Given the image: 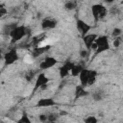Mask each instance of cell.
<instances>
[{"label":"cell","instance_id":"6da1fadb","mask_svg":"<svg viewBox=\"0 0 123 123\" xmlns=\"http://www.w3.org/2000/svg\"><path fill=\"white\" fill-rule=\"evenodd\" d=\"M95 44H96L95 55H99L101 53H104V52L110 50V48H111L107 36H99L95 41Z\"/></svg>","mask_w":123,"mask_h":123},{"label":"cell","instance_id":"7a4b0ae2","mask_svg":"<svg viewBox=\"0 0 123 123\" xmlns=\"http://www.w3.org/2000/svg\"><path fill=\"white\" fill-rule=\"evenodd\" d=\"M27 34V28L23 25H19L16 26L10 34V37H11V41L12 43H15L19 40H21Z\"/></svg>","mask_w":123,"mask_h":123},{"label":"cell","instance_id":"3957f363","mask_svg":"<svg viewBox=\"0 0 123 123\" xmlns=\"http://www.w3.org/2000/svg\"><path fill=\"white\" fill-rule=\"evenodd\" d=\"M91 12H92V16H93L95 22H97L106 17L108 11L105 6H103L101 4H95L91 7Z\"/></svg>","mask_w":123,"mask_h":123},{"label":"cell","instance_id":"277c9868","mask_svg":"<svg viewBox=\"0 0 123 123\" xmlns=\"http://www.w3.org/2000/svg\"><path fill=\"white\" fill-rule=\"evenodd\" d=\"M50 82V79L44 74V73H40L37 75V79H36V83H35V86H34V92L36 90H37L38 88H44Z\"/></svg>","mask_w":123,"mask_h":123},{"label":"cell","instance_id":"5b68a950","mask_svg":"<svg viewBox=\"0 0 123 123\" xmlns=\"http://www.w3.org/2000/svg\"><path fill=\"white\" fill-rule=\"evenodd\" d=\"M76 26H77V29H78V31H79L82 38L84 37H86V35H88L89 34V31L91 29V26L88 23H86V21L82 20V19H77Z\"/></svg>","mask_w":123,"mask_h":123},{"label":"cell","instance_id":"8992f818","mask_svg":"<svg viewBox=\"0 0 123 123\" xmlns=\"http://www.w3.org/2000/svg\"><path fill=\"white\" fill-rule=\"evenodd\" d=\"M19 57H18V54H17V51L16 49H11L9 50L5 56H4V61H5V63L7 65H11L12 63H14L16 61H18Z\"/></svg>","mask_w":123,"mask_h":123},{"label":"cell","instance_id":"52a82bcc","mask_svg":"<svg viewBox=\"0 0 123 123\" xmlns=\"http://www.w3.org/2000/svg\"><path fill=\"white\" fill-rule=\"evenodd\" d=\"M58 63V60L54 57H46L40 63H39V68L41 70H47L54 65Z\"/></svg>","mask_w":123,"mask_h":123},{"label":"cell","instance_id":"ba28073f","mask_svg":"<svg viewBox=\"0 0 123 123\" xmlns=\"http://www.w3.org/2000/svg\"><path fill=\"white\" fill-rule=\"evenodd\" d=\"M97 37H98V36L96 34H88V35H86V37H83V41L85 43V46H86V50L89 51V50L92 49V46L94 45Z\"/></svg>","mask_w":123,"mask_h":123},{"label":"cell","instance_id":"9c48e42d","mask_svg":"<svg viewBox=\"0 0 123 123\" xmlns=\"http://www.w3.org/2000/svg\"><path fill=\"white\" fill-rule=\"evenodd\" d=\"M75 63H73L72 62H69L67 61L65 63H63L60 68H59V74H60V77L61 78H65L70 72H71V69L72 67L74 66Z\"/></svg>","mask_w":123,"mask_h":123},{"label":"cell","instance_id":"30bf717a","mask_svg":"<svg viewBox=\"0 0 123 123\" xmlns=\"http://www.w3.org/2000/svg\"><path fill=\"white\" fill-rule=\"evenodd\" d=\"M57 24L58 22L56 19L51 18V17H46L41 21V29L44 31L51 30V29H54L57 26Z\"/></svg>","mask_w":123,"mask_h":123},{"label":"cell","instance_id":"8fae6325","mask_svg":"<svg viewBox=\"0 0 123 123\" xmlns=\"http://www.w3.org/2000/svg\"><path fill=\"white\" fill-rule=\"evenodd\" d=\"M56 105L57 103L53 98H41L37 103V107L38 108H48V107H54Z\"/></svg>","mask_w":123,"mask_h":123},{"label":"cell","instance_id":"7c38bea8","mask_svg":"<svg viewBox=\"0 0 123 123\" xmlns=\"http://www.w3.org/2000/svg\"><path fill=\"white\" fill-rule=\"evenodd\" d=\"M86 95H88V92L86 90V87L85 86L79 85V86H77L75 87V92H74V98H75V100H77L79 98H82V97H85Z\"/></svg>","mask_w":123,"mask_h":123},{"label":"cell","instance_id":"4fadbf2b","mask_svg":"<svg viewBox=\"0 0 123 123\" xmlns=\"http://www.w3.org/2000/svg\"><path fill=\"white\" fill-rule=\"evenodd\" d=\"M50 49V46L47 45V46H37V47H34L33 50H32V56L34 58H37L42 54H44L46 51H48Z\"/></svg>","mask_w":123,"mask_h":123},{"label":"cell","instance_id":"5bb4252c","mask_svg":"<svg viewBox=\"0 0 123 123\" xmlns=\"http://www.w3.org/2000/svg\"><path fill=\"white\" fill-rule=\"evenodd\" d=\"M88 74H89V69L85 68V69H83V71L79 75L81 86H83L85 87L87 86V85H88Z\"/></svg>","mask_w":123,"mask_h":123},{"label":"cell","instance_id":"9a60e30c","mask_svg":"<svg viewBox=\"0 0 123 123\" xmlns=\"http://www.w3.org/2000/svg\"><path fill=\"white\" fill-rule=\"evenodd\" d=\"M83 69H85V67L82 65V64H74V66L72 67L71 69V72L70 74L73 76V77H77L81 74V72L83 71Z\"/></svg>","mask_w":123,"mask_h":123},{"label":"cell","instance_id":"2e32d148","mask_svg":"<svg viewBox=\"0 0 123 123\" xmlns=\"http://www.w3.org/2000/svg\"><path fill=\"white\" fill-rule=\"evenodd\" d=\"M97 71L96 70H93V69H89V74H88V85H87V86H92L94 83H95V81H96V79H97Z\"/></svg>","mask_w":123,"mask_h":123},{"label":"cell","instance_id":"e0dca14e","mask_svg":"<svg viewBox=\"0 0 123 123\" xmlns=\"http://www.w3.org/2000/svg\"><path fill=\"white\" fill-rule=\"evenodd\" d=\"M92 97H93V99H94L95 101H102V100L104 99V97H105V93H104L103 90L97 89V90H95V91L93 92Z\"/></svg>","mask_w":123,"mask_h":123},{"label":"cell","instance_id":"ac0fdd59","mask_svg":"<svg viewBox=\"0 0 123 123\" xmlns=\"http://www.w3.org/2000/svg\"><path fill=\"white\" fill-rule=\"evenodd\" d=\"M16 123H32V121H31V119L29 118L28 114H27L26 112H23V114H22L21 117L17 120Z\"/></svg>","mask_w":123,"mask_h":123},{"label":"cell","instance_id":"d6986e66","mask_svg":"<svg viewBox=\"0 0 123 123\" xmlns=\"http://www.w3.org/2000/svg\"><path fill=\"white\" fill-rule=\"evenodd\" d=\"M76 7H77V2L76 1H68L64 4V8L66 10H69V11L74 10Z\"/></svg>","mask_w":123,"mask_h":123},{"label":"cell","instance_id":"ffe728a7","mask_svg":"<svg viewBox=\"0 0 123 123\" xmlns=\"http://www.w3.org/2000/svg\"><path fill=\"white\" fill-rule=\"evenodd\" d=\"M84 123H98V119L94 115H88L84 119Z\"/></svg>","mask_w":123,"mask_h":123},{"label":"cell","instance_id":"44dd1931","mask_svg":"<svg viewBox=\"0 0 123 123\" xmlns=\"http://www.w3.org/2000/svg\"><path fill=\"white\" fill-rule=\"evenodd\" d=\"M122 34V31H121V29L120 28H114L113 30H112V37L115 38V37H120V35Z\"/></svg>","mask_w":123,"mask_h":123},{"label":"cell","instance_id":"7402d4cb","mask_svg":"<svg viewBox=\"0 0 123 123\" xmlns=\"http://www.w3.org/2000/svg\"><path fill=\"white\" fill-rule=\"evenodd\" d=\"M34 77H35V72H34V71H31V70L28 71V72L25 74V79H26L28 82L32 81Z\"/></svg>","mask_w":123,"mask_h":123},{"label":"cell","instance_id":"603a6c76","mask_svg":"<svg viewBox=\"0 0 123 123\" xmlns=\"http://www.w3.org/2000/svg\"><path fill=\"white\" fill-rule=\"evenodd\" d=\"M58 119V115L55 113H52L50 115H48V121L47 122H55Z\"/></svg>","mask_w":123,"mask_h":123},{"label":"cell","instance_id":"cb8c5ba5","mask_svg":"<svg viewBox=\"0 0 123 123\" xmlns=\"http://www.w3.org/2000/svg\"><path fill=\"white\" fill-rule=\"evenodd\" d=\"M38 118H39L40 122H42V123H46L48 121V115H46V114H40L38 116Z\"/></svg>","mask_w":123,"mask_h":123},{"label":"cell","instance_id":"d4e9b609","mask_svg":"<svg viewBox=\"0 0 123 123\" xmlns=\"http://www.w3.org/2000/svg\"><path fill=\"white\" fill-rule=\"evenodd\" d=\"M121 37H115L114 38V40H113V46L114 47H118L119 45H120V43H121Z\"/></svg>","mask_w":123,"mask_h":123},{"label":"cell","instance_id":"484cf974","mask_svg":"<svg viewBox=\"0 0 123 123\" xmlns=\"http://www.w3.org/2000/svg\"><path fill=\"white\" fill-rule=\"evenodd\" d=\"M80 56H81L82 58H85V59H86V58L88 56V50H86H86H85V49H84V50H81Z\"/></svg>","mask_w":123,"mask_h":123},{"label":"cell","instance_id":"4316f807","mask_svg":"<svg viewBox=\"0 0 123 123\" xmlns=\"http://www.w3.org/2000/svg\"><path fill=\"white\" fill-rule=\"evenodd\" d=\"M6 13H7V10H6L4 7L1 6V7H0V16L2 17V16H4Z\"/></svg>","mask_w":123,"mask_h":123},{"label":"cell","instance_id":"83f0119b","mask_svg":"<svg viewBox=\"0 0 123 123\" xmlns=\"http://www.w3.org/2000/svg\"><path fill=\"white\" fill-rule=\"evenodd\" d=\"M46 123H55V122H46Z\"/></svg>","mask_w":123,"mask_h":123}]
</instances>
